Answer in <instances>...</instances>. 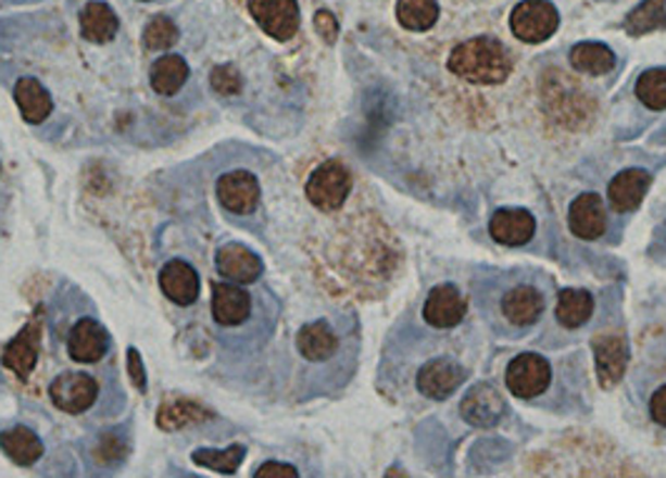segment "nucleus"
Returning a JSON list of instances; mask_svg holds the SVG:
<instances>
[{"mask_svg":"<svg viewBox=\"0 0 666 478\" xmlns=\"http://www.w3.org/2000/svg\"><path fill=\"white\" fill-rule=\"evenodd\" d=\"M468 301L454 284H441L429 291L424 301V320L433 328H454L466 318Z\"/></svg>","mask_w":666,"mask_h":478,"instance_id":"16","label":"nucleus"},{"mask_svg":"<svg viewBox=\"0 0 666 478\" xmlns=\"http://www.w3.org/2000/svg\"><path fill=\"white\" fill-rule=\"evenodd\" d=\"M493 306H497L493 318L504 324V334H526L544 316L546 295L537 284L512 281L497 293Z\"/></svg>","mask_w":666,"mask_h":478,"instance_id":"6","label":"nucleus"},{"mask_svg":"<svg viewBox=\"0 0 666 478\" xmlns=\"http://www.w3.org/2000/svg\"><path fill=\"white\" fill-rule=\"evenodd\" d=\"M191 458H193V464L211 468V471L236 474L238 466H241L243 458H246V446H243V443H234V446H228L224 451L196 449L191 453Z\"/></svg>","mask_w":666,"mask_h":478,"instance_id":"32","label":"nucleus"},{"mask_svg":"<svg viewBox=\"0 0 666 478\" xmlns=\"http://www.w3.org/2000/svg\"><path fill=\"white\" fill-rule=\"evenodd\" d=\"M159 288L174 306L188 309L201 299V276L188 261L171 259L159 271Z\"/></svg>","mask_w":666,"mask_h":478,"instance_id":"14","label":"nucleus"},{"mask_svg":"<svg viewBox=\"0 0 666 478\" xmlns=\"http://www.w3.org/2000/svg\"><path fill=\"white\" fill-rule=\"evenodd\" d=\"M38 353H40V318H30L26 326L21 328L18 336L13 341H8L3 349V366L13 370L21 381H28L33 370L38 366Z\"/></svg>","mask_w":666,"mask_h":478,"instance_id":"17","label":"nucleus"},{"mask_svg":"<svg viewBox=\"0 0 666 478\" xmlns=\"http://www.w3.org/2000/svg\"><path fill=\"white\" fill-rule=\"evenodd\" d=\"M464 381L466 368L447 356L429 358L416 374V389L429 401H447Z\"/></svg>","mask_w":666,"mask_h":478,"instance_id":"13","label":"nucleus"},{"mask_svg":"<svg viewBox=\"0 0 666 478\" xmlns=\"http://www.w3.org/2000/svg\"><path fill=\"white\" fill-rule=\"evenodd\" d=\"M512 33L524 43H544L558 28V11L549 0H522L512 11Z\"/></svg>","mask_w":666,"mask_h":478,"instance_id":"9","label":"nucleus"},{"mask_svg":"<svg viewBox=\"0 0 666 478\" xmlns=\"http://www.w3.org/2000/svg\"><path fill=\"white\" fill-rule=\"evenodd\" d=\"M0 184H3V163H0ZM5 196H0V203H3Z\"/></svg>","mask_w":666,"mask_h":478,"instance_id":"41","label":"nucleus"},{"mask_svg":"<svg viewBox=\"0 0 666 478\" xmlns=\"http://www.w3.org/2000/svg\"><path fill=\"white\" fill-rule=\"evenodd\" d=\"M0 451L13 461L15 466H36L43 458V441L40 436L33 431L30 426L18 424L0 431Z\"/></svg>","mask_w":666,"mask_h":478,"instance_id":"25","label":"nucleus"},{"mask_svg":"<svg viewBox=\"0 0 666 478\" xmlns=\"http://www.w3.org/2000/svg\"><path fill=\"white\" fill-rule=\"evenodd\" d=\"M594 313V295L583 288H564L556 301V320L564 328H581Z\"/></svg>","mask_w":666,"mask_h":478,"instance_id":"28","label":"nucleus"},{"mask_svg":"<svg viewBox=\"0 0 666 478\" xmlns=\"http://www.w3.org/2000/svg\"><path fill=\"white\" fill-rule=\"evenodd\" d=\"M608 216L602 196L581 193L569 205V228L581 241H599L606 234Z\"/></svg>","mask_w":666,"mask_h":478,"instance_id":"20","label":"nucleus"},{"mask_svg":"<svg viewBox=\"0 0 666 478\" xmlns=\"http://www.w3.org/2000/svg\"><path fill=\"white\" fill-rule=\"evenodd\" d=\"M211 418H216V414L199 401L168 399L161 403L159 414H155V424H159L163 431H178V428L211 422Z\"/></svg>","mask_w":666,"mask_h":478,"instance_id":"27","label":"nucleus"},{"mask_svg":"<svg viewBox=\"0 0 666 478\" xmlns=\"http://www.w3.org/2000/svg\"><path fill=\"white\" fill-rule=\"evenodd\" d=\"M178 43V26L168 15H153L143 30V46L148 51H168Z\"/></svg>","mask_w":666,"mask_h":478,"instance_id":"34","label":"nucleus"},{"mask_svg":"<svg viewBox=\"0 0 666 478\" xmlns=\"http://www.w3.org/2000/svg\"><path fill=\"white\" fill-rule=\"evenodd\" d=\"M211 86L216 88L221 96H234L241 90V76H238L234 65H221V68L211 73Z\"/></svg>","mask_w":666,"mask_h":478,"instance_id":"36","label":"nucleus"},{"mask_svg":"<svg viewBox=\"0 0 666 478\" xmlns=\"http://www.w3.org/2000/svg\"><path fill=\"white\" fill-rule=\"evenodd\" d=\"M48 320H51L53 349L65 358V364L98 368L111 358L113 338L109 328L96 313L93 303L84 299L76 288H73V301H63V295L55 299Z\"/></svg>","mask_w":666,"mask_h":478,"instance_id":"1","label":"nucleus"},{"mask_svg":"<svg viewBox=\"0 0 666 478\" xmlns=\"http://www.w3.org/2000/svg\"><path fill=\"white\" fill-rule=\"evenodd\" d=\"M351 188H353V178L351 171L347 168V163L331 159L321 163V166L309 176L306 198L321 213H334L349 201Z\"/></svg>","mask_w":666,"mask_h":478,"instance_id":"8","label":"nucleus"},{"mask_svg":"<svg viewBox=\"0 0 666 478\" xmlns=\"http://www.w3.org/2000/svg\"><path fill=\"white\" fill-rule=\"evenodd\" d=\"M397 18L406 30H431L433 23L439 21V3L436 0H399Z\"/></svg>","mask_w":666,"mask_h":478,"instance_id":"31","label":"nucleus"},{"mask_svg":"<svg viewBox=\"0 0 666 478\" xmlns=\"http://www.w3.org/2000/svg\"><path fill=\"white\" fill-rule=\"evenodd\" d=\"M80 23V36H84L88 43L103 46L111 43L113 38L118 36L121 21L116 11L109 3H103V0H90V3L84 5V11L78 15Z\"/></svg>","mask_w":666,"mask_h":478,"instance_id":"26","label":"nucleus"},{"mask_svg":"<svg viewBox=\"0 0 666 478\" xmlns=\"http://www.w3.org/2000/svg\"><path fill=\"white\" fill-rule=\"evenodd\" d=\"M314 26L326 43H336V38H339V21L334 18L331 11H318L314 15Z\"/></svg>","mask_w":666,"mask_h":478,"instance_id":"37","label":"nucleus"},{"mask_svg":"<svg viewBox=\"0 0 666 478\" xmlns=\"http://www.w3.org/2000/svg\"><path fill=\"white\" fill-rule=\"evenodd\" d=\"M489 234L501 246H524L537 234V221L526 209H501L489 221Z\"/></svg>","mask_w":666,"mask_h":478,"instance_id":"22","label":"nucleus"},{"mask_svg":"<svg viewBox=\"0 0 666 478\" xmlns=\"http://www.w3.org/2000/svg\"><path fill=\"white\" fill-rule=\"evenodd\" d=\"M591 345H594L599 383H602L604 389H614V386L624 378V374H627V366H629L627 338L616 336V334H606V336H596L594 341H591Z\"/></svg>","mask_w":666,"mask_h":478,"instance_id":"18","label":"nucleus"},{"mask_svg":"<svg viewBox=\"0 0 666 478\" xmlns=\"http://www.w3.org/2000/svg\"><path fill=\"white\" fill-rule=\"evenodd\" d=\"M148 80H151V88H153L155 96L176 98L180 90L188 86V80H191V68H188L184 55L168 53V55H161L159 61L151 63V71H148Z\"/></svg>","mask_w":666,"mask_h":478,"instance_id":"24","label":"nucleus"},{"mask_svg":"<svg viewBox=\"0 0 666 478\" xmlns=\"http://www.w3.org/2000/svg\"><path fill=\"white\" fill-rule=\"evenodd\" d=\"M637 98L646 109L664 111L666 109V68H649L637 80Z\"/></svg>","mask_w":666,"mask_h":478,"instance_id":"33","label":"nucleus"},{"mask_svg":"<svg viewBox=\"0 0 666 478\" xmlns=\"http://www.w3.org/2000/svg\"><path fill=\"white\" fill-rule=\"evenodd\" d=\"M216 271L224 281L256 286L263 276V261L246 243L228 241L216 251Z\"/></svg>","mask_w":666,"mask_h":478,"instance_id":"15","label":"nucleus"},{"mask_svg":"<svg viewBox=\"0 0 666 478\" xmlns=\"http://www.w3.org/2000/svg\"><path fill=\"white\" fill-rule=\"evenodd\" d=\"M449 71L476 86H499L512 76L514 63L504 43L491 36H476L458 43L449 55Z\"/></svg>","mask_w":666,"mask_h":478,"instance_id":"4","label":"nucleus"},{"mask_svg":"<svg viewBox=\"0 0 666 478\" xmlns=\"http://www.w3.org/2000/svg\"><path fill=\"white\" fill-rule=\"evenodd\" d=\"M649 188H652V173L644 168H627L608 184V203L614 211L631 213L644 201Z\"/></svg>","mask_w":666,"mask_h":478,"instance_id":"23","label":"nucleus"},{"mask_svg":"<svg viewBox=\"0 0 666 478\" xmlns=\"http://www.w3.org/2000/svg\"><path fill=\"white\" fill-rule=\"evenodd\" d=\"M649 414H652L656 424L666 428V386H662V389L652 395V401H649Z\"/></svg>","mask_w":666,"mask_h":478,"instance_id":"40","label":"nucleus"},{"mask_svg":"<svg viewBox=\"0 0 666 478\" xmlns=\"http://www.w3.org/2000/svg\"><path fill=\"white\" fill-rule=\"evenodd\" d=\"M249 13L268 38L286 43L301 26V11L296 0H249Z\"/></svg>","mask_w":666,"mask_h":478,"instance_id":"11","label":"nucleus"},{"mask_svg":"<svg viewBox=\"0 0 666 478\" xmlns=\"http://www.w3.org/2000/svg\"><path fill=\"white\" fill-rule=\"evenodd\" d=\"M341 334L336 331L331 320L318 318L309 320L299 328L296 336V351L309 366H326L341 353Z\"/></svg>","mask_w":666,"mask_h":478,"instance_id":"12","label":"nucleus"},{"mask_svg":"<svg viewBox=\"0 0 666 478\" xmlns=\"http://www.w3.org/2000/svg\"><path fill=\"white\" fill-rule=\"evenodd\" d=\"M138 3H153V0H138Z\"/></svg>","mask_w":666,"mask_h":478,"instance_id":"42","label":"nucleus"},{"mask_svg":"<svg viewBox=\"0 0 666 478\" xmlns=\"http://www.w3.org/2000/svg\"><path fill=\"white\" fill-rule=\"evenodd\" d=\"M103 374L80 366L63 368L48 383V399L61 414L68 416H118L126 406V393L118 383V374L109 381Z\"/></svg>","mask_w":666,"mask_h":478,"instance_id":"3","label":"nucleus"},{"mask_svg":"<svg viewBox=\"0 0 666 478\" xmlns=\"http://www.w3.org/2000/svg\"><path fill=\"white\" fill-rule=\"evenodd\" d=\"M126 456H128V441L121 439L116 431L98 436V446L93 453V458L98 461V464L116 466V464H123V458Z\"/></svg>","mask_w":666,"mask_h":478,"instance_id":"35","label":"nucleus"},{"mask_svg":"<svg viewBox=\"0 0 666 478\" xmlns=\"http://www.w3.org/2000/svg\"><path fill=\"white\" fill-rule=\"evenodd\" d=\"M271 309L274 299L261 301V295L243 284L216 281L211 286L213 328L226 349L246 351L266 341L274 328Z\"/></svg>","mask_w":666,"mask_h":478,"instance_id":"2","label":"nucleus"},{"mask_svg":"<svg viewBox=\"0 0 666 478\" xmlns=\"http://www.w3.org/2000/svg\"><path fill=\"white\" fill-rule=\"evenodd\" d=\"M128 368H130V378H134L136 389L146 391V368H143L141 353H138L136 349H128Z\"/></svg>","mask_w":666,"mask_h":478,"instance_id":"39","label":"nucleus"},{"mask_svg":"<svg viewBox=\"0 0 666 478\" xmlns=\"http://www.w3.org/2000/svg\"><path fill=\"white\" fill-rule=\"evenodd\" d=\"M253 476H289V478H296V476H299V468L291 466V464H284V461H263L261 466H256Z\"/></svg>","mask_w":666,"mask_h":478,"instance_id":"38","label":"nucleus"},{"mask_svg":"<svg viewBox=\"0 0 666 478\" xmlns=\"http://www.w3.org/2000/svg\"><path fill=\"white\" fill-rule=\"evenodd\" d=\"M216 201L231 224H246L261 209V184L251 171L234 168L218 176Z\"/></svg>","mask_w":666,"mask_h":478,"instance_id":"7","label":"nucleus"},{"mask_svg":"<svg viewBox=\"0 0 666 478\" xmlns=\"http://www.w3.org/2000/svg\"><path fill=\"white\" fill-rule=\"evenodd\" d=\"M629 36H646V33L666 28V0H641V3L624 21Z\"/></svg>","mask_w":666,"mask_h":478,"instance_id":"30","label":"nucleus"},{"mask_svg":"<svg viewBox=\"0 0 666 478\" xmlns=\"http://www.w3.org/2000/svg\"><path fill=\"white\" fill-rule=\"evenodd\" d=\"M462 416L476 428H491L504 422L506 401L491 383H476L464 395Z\"/></svg>","mask_w":666,"mask_h":478,"instance_id":"19","label":"nucleus"},{"mask_svg":"<svg viewBox=\"0 0 666 478\" xmlns=\"http://www.w3.org/2000/svg\"><path fill=\"white\" fill-rule=\"evenodd\" d=\"M569 61L583 76H608L616 68V55L604 43H577L571 48Z\"/></svg>","mask_w":666,"mask_h":478,"instance_id":"29","label":"nucleus"},{"mask_svg":"<svg viewBox=\"0 0 666 478\" xmlns=\"http://www.w3.org/2000/svg\"><path fill=\"white\" fill-rule=\"evenodd\" d=\"M541 101H544V111L558 126L571 130L583 128L594 118V98L577 80L558 71H549L541 80Z\"/></svg>","mask_w":666,"mask_h":478,"instance_id":"5","label":"nucleus"},{"mask_svg":"<svg viewBox=\"0 0 666 478\" xmlns=\"http://www.w3.org/2000/svg\"><path fill=\"white\" fill-rule=\"evenodd\" d=\"M551 383V366L541 353H519L506 366V389L516 399L531 401L544 395Z\"/></svg>","mask_w":666,"mask_h":478,"instance_id":"10","label":"nucleus"},{"mask_svg":"<svg viewBox=\"0 0 666 478\" xmlns=\"http://www.w3.org/2000/svg\"><path fill=\"white\" fill-rule=\"evenodd\" d=\"M13 98L21 111V118L26 121L28 126H40V123H46L55 111L53 96L48 93V88L40 84L36 76H21L15 80Z\"/></svg>","mask_w":666,"mask_h":478,"instance_id":"21","label":"nucleus"}]
</instances>
